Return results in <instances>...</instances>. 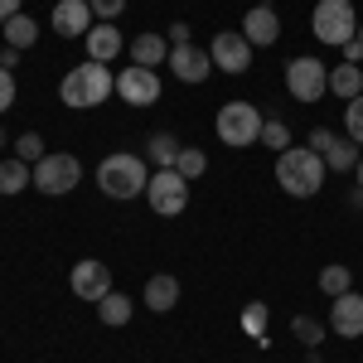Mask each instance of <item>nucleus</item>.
I'll return each mask as SVG.
<instances>
[{
  "label": "nucleus",
  "mask_w": 363,
  "mask_h": 363,
  "mask_svg": "<svg viewBox=\"0 0 363 363\" xmlns=\"http://www.w3.org/2000/svg\"><path fill=\"white\" fill-rule=\"evenodd\" d=\"M112 92H116V73L107 68V63H92V58H87L83 68H68V73H63V83H58L63 107H73V112L102 107Z\"/></svg>",
  "instance_id": "obj_1"
},
{
  "label": "nucleus",
  "mask_w": 363,
  "mask_h": 363,
  "mask_svg": "<svg viewBox=\"0 0 363 363\" xmlns=\"http://www.w3.org/2000/svg\"><path fill=\"white\" fill-rule=\"evenodd\" d=\"M277 184L291 199L320 194V184H325V155L310 150V145H286L277 155Z\"/></svg>",
  "instance_id": "obj_2"
},
{
  "label": "nucleus",
  "mask_w": 363,
  "mask_h": 363,
  "mask_svg": "<svg viewBox=\"0 0 363 363\" xmlns=\"http://www.w3.org/2000/svg\"><path fill=\"white\" fill-rule=\"evenodd\" d=\"M145 184H150V169L131 150H112L97 165V189L107 199H136V194H145Z\"/></svg>",
  "instance_id": "obj_3"
},
{
  "label": "nucleus",
  "mask_w": 363,
  "mask_h": 363,
  "mask_svg": "<svg viewBox=\"0 0 363 363\" xmlns=\"http://www.w3.org/2000/svg\"><path fill=\"white\" fill-rule=\"evenodd\" d=\"M310 34L330 49H344L354 34H359V15H354V0H320L315 15H310Z\"/></svg>",
  "instance_id": "obj_4"
},
{
  "label": "nucleus",
  "mask_w": 363,
  "mask_h": 363,
  "mask_svg": "<svg viewBox=\"0 0 363 363\" xmlns=\"http://www.w3.org/2000/svg\"><path fill=\"white\" fill-rule=\"evenodd\" d=\"M262 107H252V102H223L218 107V121H213V131H218V140L223 145H233V150H242V145H257L262 140Z\"/></svg>",
  "instance_id": "obj_5"
},
{
  "label": "nucleus",
  "mask_w": 363,
  "mask_h": 363,
  "mask_svg": "<svg viewBox=\"0 0 363 363\" xmlns=\"http://www.w3.org/2000/svg\"><path fill=\"white\" fill-rule=\"evenodd\" d=\"M286 92H291L296 102H320V97L330 92V68H325L320 58H310V54L291 58V63H286Z\"/></svg>",
  "instance_id": "obj_6"
},
{
  "label": "nucleus",
  "mask_w": 363,
  "mask_h": 363,
  "mask_svg": "<svg viewBox=\"0 0 363 363\" xmlns=\"http://www.w3.org/2000/svg\"><path fill=\"white\" fill-rule=\"evenodd\" d=\"M145 199H150V208H155L160 218H174V213L189 208V179H184L179 169H155L150 184H145Z\"/></svg>",
  "instance_id": "obj_7"
},
{
  "label": "nucleus",
  "mask_w": 363,
  "mask_h": 363,
  "mask_svg": "<svg viewBox=\"0 0 363 363\" xmlns=\"http://www.w3.org/2000/svg\"><path fill=\"white\" fill-rule=\"evenodd\" d=\"M78 179H83V165L73 160V155H44L39 165H34V189L49 199H63L78 189Z\"/></svg>",
  "instance_id": "obj_8"
},
{
  "label": "nucleus",
  "mask_w": 363,
  "mask_h": 363,
  "mask_svg": "<svg viewBox=\"0 0 363 363\" xmlns=\"http://www.w3.org/2000/svg\"><path fill=\"white\" fill-rule=\"evenodd\" d=\"M116 97L126 102V107H155L160 102V73L155 68H121L116 73Z\"/></svg>",
  "instance_id": "obj_9"
},
{
  "label": "nucleus",
  "mask_w": 363,
  "mask_h": 363,
  "mask_svg": "<svg viewBox=\"0 0 363 363\" xmlns=\"http://www.w3.org/2000/svg\"><path fill=\"white\" fill-rule=\"evenodd\" d=\"M310 150H320V155H325V169H335V174L359 169V155H363L349 136H335V131H325V126L310 131Z\"/></svg>",
  "instance_id": "obj_10"
},
{
  "label": "nucleus",
  "mask_w": 363,
  "mask_h": 363,
  "mask_svg": "<svg viewBox=\"0 0 363 363\" xmlns=\"http://www.w3.org/2000/svg\"><path fill=\"white\" fill-rule=\"evenodd\" d=\"M68 286H73V296L78 301H107L112 296V267L107 262H97V257H83L78 267H73V277H68Z\"/></svg>",
  "instance_id": "obj_11"
},
{
  "label": "nucleus",
  "mask_w": 363,
  "mask_h": 363,
  "mask_svg": "<svg viewBox=\"0 0 363 363\" xmlns=\"http://www.w3.org/2000/svg\"><path fill=\"white\" fill-rule=\"evenodd\" d=\"M208 58H213V68H223V73H247L252 68V44L242 39V29H223V34H213Z\"/></svg>",
  "instance_id": "obj_12"
},
{
  "label": "nucleus",
  "mask_w": 363,
  "mask_h": 363,
  "mask_svg": "<svg viewBox=\"0 0 363 363\" xmlns=\"http://www.w3.org/2000/svg\"><path fill=\"white\" fill-rule=\"evenodd\" d=\"M208 68H213L208 49H199V44H169V73L179 83H203Z\"/></svg>",
  "instance_id": "obj_13"
},
{
  "label": "nucleus",
  "mask_w": 363,
  "mask_h": 363,
  "mask_svg": "<svg viewBox=\"0 0 363 363\" xmlns=\"http://www.w3.org/2000/svg\"><path fill=\"white\" fill-rule=\"evenodd\" d=\"M330 330H335L339 339H363V296L359 291L335 296V306H330Z\"/></svg>",
  "instance_id": "obj_14"
},
{
  "label": "nucleus",
  "mask_w": 363,
  "mask_h": 363,
  "mask_svg": "<svg viewBox=\"0 0 363 363\" xmlns=\"http://www.w3.org/2000/svg\"><path fill=\"white\" fill-rule=\"evenodd\" d=\"M242 39H247L252 49H272L281 39V20L272 5H252L247 15H242Z\"/></svg>",
  "instance_id": "obj_15"
},
{
  "label": "nucleus",
  "mask_w": 363,
  "mask_h": 363,
  "mask_svg": "<svg viewBox=\"0 0 363 363\" xmlns=\"http://www.w3.org/2000/svg\"><path fill=\"white\" fill-rule=\"evenodd\" d=\"M54 29L63 39H87V29H92V5H87V0H58L54 5Z\"/></svg>",
  "instance_id": "obj_16"
},
{
  "label": "nucleus",
  "mask_w": 363,
  "mask_h": 363,
  "mask_svg": "<svg viewBox=\"0 0 363 363\" xmlns=\"http://www.w3.org/2000/svg\"><path fill=\"white\" fill-rule=\"evenodd\" d=\"M83 44H87V58H92V63H112V58L126 49V39H121L116 25H92Z\"/></svg>",
  "instance_id": "obj_17"
},
{
  "label": "nucleus",
  "mask_w": 363,
  "mask_h": 363,
  "mask_svg": "<svg viewBox=\"0 0 363 363\" xmlns=\"http://www.w3.org/2000/svg\"><path fill=\"white\" fill-rule=\"evenodd\" d=\"M140 301L155 310V315H165V310L179 306V281L165 277V272H160V277H150V281H145V296H140Z\"/></svg>",
  "instance_id": "obj_18"
},
{
  "label": "nucleus",
  "mask_w": 363,
  "mask_h": 363,
  "mask_svg": "<svg viewBox=\"0 0 363 363\" xmlns=\"http://www.w3.org/2000/svg\"><path fill=\"white\" fill-rule=\"evenodd\" d=\"M131 63L160 68V63H169V44L160 39V34H136V39H131Z\"/></svg>",
  "instance_id": "obj_19"
},
{
  "label": "nucleus",
  "mask_w": 363,
  "mask_h": 363,
  "mask_svg": "<svg viewBox=\"0 0 363 363\" xmlns=\"http://www.w3.org/2000/svg\"><path fill=\"white\" fill-rule=\"evenodd\" d=\"M330 92L344 97V102H354V97L363 92V68L359 63H339V68H330Z\"/></svg>",
  "instance_id": "obj_20"
},
{
  "label": "nucleus",
  "mask_w": 363,
  "mask_h": 363,
  "mask_svg": "<svg viewBox=\"0 0 363 363\" xmlns=\"http://www.w3.org/2000/svg\"><path fill=\"white\" fill-rule=\"evenodd\" d=\"M0 34H5V44H10V49H29V44L39 39V20H29L25 10H20V15H10V20L0 25Z\"/></svg>",
  "instance_id": "obj_21"
},
{
  "label": "nucleus",
  "mask_w": 363,
  "mask_h": 363,
  "mask_svg": "<svg viewBox=\"0 0 363 363\" xmlns=\"http://www.w3.org/2000/svg\"><path fill=\"white\" fill-rule=\"evenodd\" d=\"M20 189H34V165L0 160V194H20Z\"/></svg>",
  "instance_id": "obj_22"
},
{
  "label": "nucleus",
  "mask_w": 363,
  "mask_h": 363,
  "mask_svg": "<svg viewBox=\"0 0 363 363\" xmlns=\"http://www.w3.org/2000/svg\"><path fill=\"white\" fill-rule=\"evenodd\" d=\"M97 320L107 325V330H121L126 320H131V296H107V301H97Z\"/></svg>",
  "instance_id": "obj_23"
},
{
  "label": "nucleus",
  "mask_w": 363,
  "mask_h": 363,
  "mask_svg": "<svg viewBox=\"0 0 363 363\" xmlns=\"http://www.w3.org/2000/svg\"><path fill=\"white\" fill-rule=\"evenodd\" d=\"M145 160H150L155 169H174V160H179V140L165 136V131H160V136H150V145H145Z\"/></svg>",
  "instance_id": "obj_24"
},
{
  "label": "nucleus",
  "mask_w": 363,
  "mask_h": 363,
  "mask_svg": "<svg viewBox=\"0 0 363 363\" xmlns=\"http://www.w3.org/2000/svg\"><path fill=\"white\" fill-rule=\"evenodd\" d=\"M320 291H325V296H344V291H354V272H349L344 262H330V267L320 272Z\"/></svg>",
  "instance_id": "obj_25"
},
{
  "label": "nucleus",
  "mask_w": 363,
  "mask_h": 363,
  "mask_svg": "<svg viewBox=\"0 0 363 363\" xmlns=\"http://www.w3.org/2000/svg\"><path fill=\"white\" fill-rule=\"evenodd\" d=\"M257 145H267V150H286V145H291V126H286V121H281V116H267V121H262V140H257Z\"/></svg>",
  "instance_id": "obj_26"
},
{
  "label": "nucleus",
  "mask_w": 363,
  "mask_h": 363,
  "mask_svg": "<svg viewBox=\"0 0 363 363\" xmlns=\"http://www.w3.org/2000/svg\"><path fill=\"white\" fill-rule=\"evenodd\" d=\"M267 320H272L267 301H247V310H242V330H247L252 339H262V344H267Z\"/></svg>",
  "instance_id": "obj_27"
},
{
  "label": "nucleus",
  "mask_w": 363,
  "mask_h": 363,
  "mask_svg": "<svg viewBox=\"0 0 363 363\" xmlns=\"http://www.w3.org/2000/svg\"><path fill=\"white\" fill-rule=\"evenodd\" d=\"M174 169H179V174L194 184L199 174L208 169V155H203V150H194V145H179V160H174Z\"/></svg>",
  "instance_id": "obj_28"
},
{
  "label": "nucleus",
  "mask_w": 363,
  "mask_h": 363,
  "mask_svg": "<svg viewBox=\"0 0 363 363\" xmlns=\"http://www.w3.org/2000/svg\"><path fill=\"white\" fill-rule=\"evenodd\" d=\"M291 335L301 339L306 349H320V344H325V325L310 320V315H296V320H291Z\"/></svg>",
  "instance_id": "obj_29"
},
{
  "label": "nucleus",
  "mask_w": 363,
  "mask_h": 363,
  "mask_svg": "<svg viewBox=\"0 0 363 363\" xmlns=\"http://www.w3.org/2000/svg\"><path fill=\"white\" fill-rule=\"evenodd\" d=\"M49 150H44V136L39 131H25V136L15 140V160H25V165H39Z\"/></svg>",
  "instance_id": "obj_30"
},
{
  "label": "nucleus",
  "mask_w": 363,
  "mask_h": 363,
  "mask_svg": "<svg viewBox=\"0 0 363 363\" xmlns=\"http://www.w3.org/2000/svg\"><path fill=\"white\" fill-rule=\"evenodd\" d=\"M344 131H349L354 145H363V92L354 97V102H344Z\"/></svg>",
  "instance_id": "obj_31"
},
{
  "label": "nucleus",
  "mask_w": 363,
  "mask_h": 363,
  "mask_svg": "<svg viewBox=\"0 0 363 363\" xmlns=\"http://www.w3.org/2000/svg\"><path fill=\"white\" fill-rule=\"evenodd\" d=\"M87 5H92V15H97V20H102V25H112L116 15H121V10H126V0H87Z\"/></svg>",
  "instance_id": "obj_32"
},
{
  "label": "nucleus",
  "mask_w": 363,
  "mask_h": 363,
  "mask_svg": "<svg viewBox=\"0 0 363 363\" xmlns=\"http://www.w3.org/2000/svg\"><path fill=\"white\" fill-rule=\"evenodd\" d=\"M10 107H15V73L0 68V112H10Z\"/></svg>",
  "instance_id": "obj_33"
},
{
  "label": "nucleus",
  "mask_w": 363,
  "mask_h": 363,
  "mask_svg": "<svg viewBox=\"0 0 363 363\" xmlns=\"http://www.w3.org/2000/svg\"><path fill=\"white\" fill-rule=\"evenodd\" d=\"M344 63H363V44H359V34L344 44Z\"/></svg>",
  "instance_id": "obj_34"
},
{
  "label": "nucleus",
  "mask_w": 363,
  "mask_h": 363,
  "mask_svg": "<svg viewBox=\"0 0 363 363\" xmlns=\"http://www.w3.org/2000/svg\"><path fill=\"white\" fill-rule=\"evenodd\" d=\"M169 44H189V25H184V20L169 25Z\"/></svg>",
  "instance_id": "obj_35"
},
{
  "label": "nucleus",
  "mask_w": 363,
  "mask_h": 363,
  "mask_svg": "<svg viewBox=\"0 0 363 363\" xmlns=\"http://www.w3.org/2000/svg\"><path fill=\"white\" fill-rule=\"evenodd\" d=\"M0 68H20V49H10V44H5V54H0Z\"/></svg>",
  "instance_id": "obj_36"
},
{
  "label": "nucleus",
  "mask_w": 363,
  "mask_h": 363,
  "mask_svg": "<svg viewBox=\"0 0 363 363\" xmlns=\"http://www.w3.org/2000/svg\"><path fill=\"white\" fill-rule=\"evenodd\" d=\"M10 15H20V0H0V25H5Z\"/></svg>",
  "instance_id": "obj_37"
},
{
  "label": "nucleus",
  "mask_w": 363,
  "mask_h": 363,
  "mask_svg": "<svg viewBox=\"0 0 363 363\" xmlns=\"http://www.w3.org/2000/svg\"><path fill=\"white\" fill-rule=\"evenodd\" d=\"M349 203H359V208H363V184L354 189V194H349Z\"/></svg>",
  "instance_id": "obj_38"
},
{
  "label": "nucleus",
  "mask_w": 363,
  "mask_h": 363,
  "mask_svg": "<svg viewBox=\"0 0 363 363\" xmlns=\"http://www.w3.org/2000/svg\"><path fill=\"white\" fill-rule=\"evenodd\" d=\"M354 174H359V184H363V155H359V169H354Z\"/></svg>",
  "instance_id": "obj_39"
},
{
  "label": "nucleus",
  "mask_w": 363,
  "mask_h": 363,
  "mask_svg": "<svg viewBox=\"0 0 363 363\" xmlns=\"http://www.w3.org/2000/svg\"><path fill=\"white\" fill-rule=\"evenodd\" d=\"M359 44H363V25H359Z\"/></svg>",
  "instance_id": "obj_40"
}]
</instances>
